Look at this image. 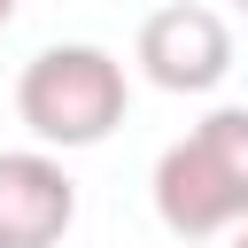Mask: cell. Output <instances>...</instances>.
I'll list each match as a JSON object with an SVG mask.
<instances>
[{
	"instance_id": "cell-1",
	"label": "cell",
	"mask_w": 248,
	"mask_h": 248,
	"mask_svg": "<svg viewBox=\"0 0 248 248\" xmlns=\"http://www.w3.org/2000/svg\"><path fill=\"white\" fill-rule=\"evenodd\" d=\"M155 217L178 240H209L248 217V108H209L155 155Z\"/></svg>"
},
{
	"instance_id": "cell-2",
	"label": "cell",
	"mask_w": 248,
	"mask_h": 248,
	"mask_svg": "<svg viewBox=\"0 0 248 248\" xmlns=\"http://www.w3.org/2000/svg\"><path fill=\"white\" fill-rule=\"evenodd\" d=\"M132 108V85H124V62L108 46H85V39H62V46H39L16 78V116L31 124L39 147H101Z\"/></svg>"
},
{
	"instance_id": "cell-3",
	"label": "cell",
	"mask_w": 248,
	"mask_h": 248,
	"mask_svg": "<svg viewBox=\"0 0 248 248\" xmlns=\"http://www.w3.org/2000/svg\"><path fill=\"white\" fill-rule=\"evenodd\" d=\"M140 70H147V85H163V93H209V85H225V70H232V31H225V16L217 8H202V0H170V8H155L147 23H140Z\"/></svg>"
},
{
	"instance_id": "cell-4",
	"label": "cell",
	"mask_w": 248,
	"mask_h": 248,
	"mask_svg": "<svg viewBox=\"0 0 248 248\" xmlns=\"http://www.w3.org/2000/svg\"><path fill=\"white\" fill-rule=\"evenodd\" d=\"M78 217V178L46 147H0V248H54Z\"/></svg>"
},
{
	"instance_id": "cell-5",
	"label": "cell",
	"mask_w": 248,
	"mask_h": 248,
	"mask_svg": "<svg viewBox=\"0 0 248 248\" xmlns=\"http://www.w3.org/2000/svg\"><path fill=\"white\" fill-rule=\"evenodd\" d=\"M232 248H248V217H240V225H232Z\"/></svg>"
},
{
	"instance_id": "cell-6",
	"label": "cell",
	"mask_w": 248,
	"mask_h": 248,
	"mask_svg": "<svg viewBox=\"0 0 248 248\" xmlns=\"http://www.w3.org/2000/svg\"><path fill=\"white\" fill-rule=\"evenodd\" d=\"M8 23H16V0H0V31H8Z\"/></svg>"
},
{
	"instance_id": "cell-7",
	"label": "cell",
	"mask_w": 248,
	"mask_h": 248,
	"mask_svg": "<svg viewBox=\"0 0 248 248\" xmlns=\"http://www.w3.org/2000/svg\"><path fill=\"white\" fill-rule=\"evenodd\" d=\"M232 8H240V16H248V0H232Z\"/></svg>"
}]
</instances>
